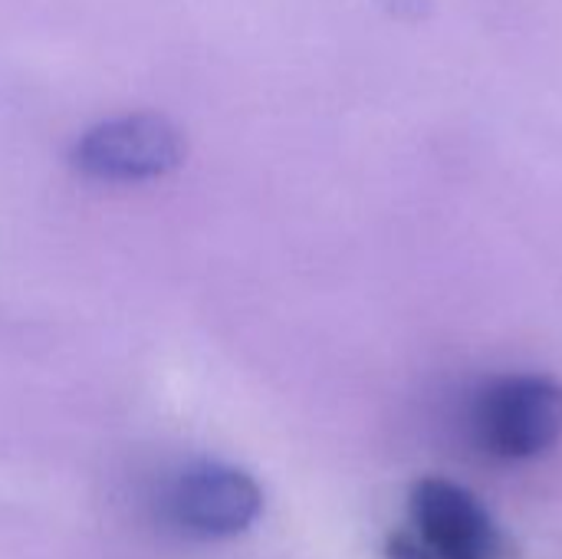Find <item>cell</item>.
I'll list each match as a JSON object with an SVG mask.
<instances>
[{
  "mask_svg": "<svg viewBox=\"0 0 562 559\" xmlns=\"http://www.w3.org/2000/svg\"><path fill=\"white\" fill-rule=\"evenodd\" d=\"M184 155V135L168 115L128 112L89 125L69 148V168L89 181L138 185L171 175Z\"/></svg>",
  "mask_w": 562,
  "mask_h": 559,
  "instance_id": "6da1fadb",
  "label": "cell"
},
{
  "mask_svg": "<svg viewBox=\"0 0 562 559\" xmlns=\"http://www.w3.org/2000/svg\"><path fill=\"white\" fill-rule=\"evenodd\" d=\"M474 438L501 461H530L562 438V385L550 376H504L474 402Z\"/></svg>",
  "mask_w": 562,
  "mask_h": 559,
  "instance_id": "7a4b0ae2",
  "label": "cell"
},
{
  "mask_svg": "<svg viewBox=\"0 0 562 559\" xmlns=\"http://www.w3.org/2000/svg\"><path fill=\"white\" fill-rule=\"evenodd\" d=\"M435 559H504L507 537L487 507L448 478H422L408 494V527Z\"/></svg>",
  "mask_w": 562,
  "mask_h": 559,
  "instance_id": "3957f363",
  "label": "cell"
},
{
  "mask_svg": "<svg viewBox=\"0 0 562 559\" xmlns=\"http://www.w3.org/2000/svg\"><path fill=\"white\" fill-rule=\"evenodd\" d=\"M263 511L260 484L221 461H204L188 468L168 491V514L171 521L204 540H227L240 537L257 524Z\"/></svg>",
  "mask_w": 562,
  "mask_h": 559,
  "instance_id": "277c9868",
  "label": "cell"
}]
</instances>
